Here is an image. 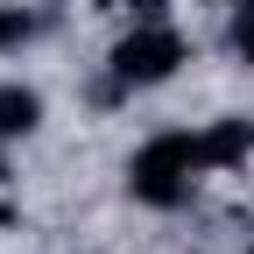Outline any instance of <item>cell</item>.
Listing matches in <instances>:
<instances>
[{
    "instance_id": "cell-1",
    "label": "cell",
    "mask_w": 254,
    "mask_h": 254,
    "mask_svg": "<svg viewBox=\"0 0 254 254\" xmlns=\"http://www.w3.org/2000/svg\"><path fill=\"white\" fill-rule=\"evenodd\" d=\"M212 177V155H205V134H155L127 155V198L148 205V212H177L190 205V190Z\"/></svg>"
},
{
    "instance_id": "cell-2",
    "label": "cell",
    "mask_w": 254,
    "mask_h": 254,
    "mask_svg": "<svg viewBox=\"0 0 254 254\" xmlns=\"http://www.w3.org/2000/svg\"><path fill=\"white\" fill-rule=\"evenodd\" d=\"M184 64H190V43L177 36L170 21L148 14V21H134L106 50V78H113V92H155V85H170Z\"/></svg>"
},
{
    "instance_id": "cell-3",
    "label": "cell",
    "mask_w": 254,
    "mask_h": 254,
    "mask_svg": "<svg viewBox=\"0 0 254 254\" xmlns=\"http://www.w3.org/2000/svg\"><path fill=\"white\" fill-rule=\"evenodd\" d=\"M198 134H205V155H212V170H240L247 155H254V120H240V113H226V120L198 127Z\"/></svg>"
},
{
    "instance_id": "cell-4",
    "label": "cell",
    "mask_w": 254,
    "mask_h": 254,
    "mask_svg": "<svg viewBox=\"0 0 254 254\" xmlns=\"http://www.w3.org/2000/svg\"><path fill=\"white\" fill-rule=\"evenodd\" d=\"M43 127V92L36 85H0V141H28Z\"/></svg>"
},
{
    "instance_id": "cell-5",
    "label": "cell",
    "mask_w": 254,
    "mask_h": 254,
    "mask_svg": "<svg viewBox=\"0 0 254 254\" xmlns=\"http://www.w3.org/2000/svg\"><path fill=\"white\" fill-rule=\"evenodd\" d=\"M226 43H233V57L254 71V0H233V21H226Z\"/></svg>"
},
{
    "instance_id": "cell-6",
    "label": "cell",
    "mask_w": 254,
    "mask_h": 254,
    "mask_svg": "<svg viewBox=\"0 0 254 254\" xmlns=\"http://www.w3.org/2000/svg\"><path fill=\"white\" fill-rule=\"evenodd\" d=\"M36 36V21H28L21 7H0V50H14V43H28Z\"/></svg>"
},
{
    "instance_id": "cell-7",
    "label": "cell",
    "mask_w": 254,
    "mask_h": 254,
    "mask_svg": "<svg viewBox=\"0 0 254 254\" xmlns=\"http://www.w3.org/2000/svg\"><path fill=\"white\" fill-rule=\"evenodd\" d=\"M0 184H7V141H0Z\"/></svg>"
},
{
    "instance_id": "cell-8",
    "label": "cell",
    "mask_w": 254,
    "mask_h": 254,
    "mask_svg": "<svg viewBox=\"0 0 254 254\" xmlns=\"http://www.w3.org/2000/svg\"><path fill=\"white\" fill-rule=\"evenodd\" d=\"M113 7H127V0H113ZM141 7H155V0H141Z\"/></svg>"
},
{
    "instance_id": "cell-9",
    "label": "cell",
    "mask_w": 254,
    "mask_h": 254,
    "mask_svg": "<svg viewBox=\"0 0 254 254\" xmlns=\"http://www.w3.org/2000/svg\"><path fill=\"white\" fill-rule=\"evenodd\" d=\"M247 254H254V240H247Z\"/></svg>"
}]
</instances>
